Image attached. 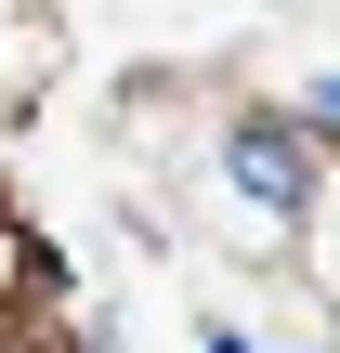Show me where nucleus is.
Masks as SVG:
<instances>
[{
	"label": "nucleus",
	"instance_id": "nucleus-2",
	"mask_svg": "<svg viewBox=\"0 0 340 353\" xmlns=\"http://www.w3.org/2000/svg\"><path fill=\"white\" fill-rule=\"evenodd\" d=\"M52 288H66V275H52V249H39L26 223H0V314H39Z\"/></svg>",
	"mask_w": 340,
	"mask_h": 353
},
{
	"label": "nucleus",
	"instance_id": "nucleus-3",
	"mask_svg": "<svg viewBox=\"0 0 340 353\" xmlns=\"http://www.w3.org/2000/svg\"><path fill=\"white\" fill-rule=\"evenodd\" d=\"M301 131H328V144H340V79H314V92H301Z\"/></svg>",
	"mask_w": 340,
	"mask_h": 353
},
{
	"label": "nucleus",
	"instance_id": "nucleus-1",
	"mask_svg": "<svg viewBox=\"0 0 340 353\" xmlns=\"http://www.w3.org/2000/svg\"><path fill=\"white\" fill-rule=\"evenodd\" d=\"M223 183H236L249 223L288 236V223L314 210V131H301V118H236V131H223Z\"/></svg>",
	"mask_w": 340,
	"mask_h": 353
}]
</instances>
